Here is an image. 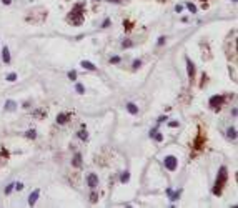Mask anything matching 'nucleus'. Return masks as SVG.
Listing matches in <instances>:
<instances>
[{"label": "nucleus", "instance_id": "nucleus-1", "mask_svg": "<svg viewBox=\"0 0 238 208\" xmlns=\"http://www.w3.org/2000/svg\"><path fill=\"white\" fill-rule=\"evenodd\" d=\"M83 12H85V3L83 2H78L75 3V7L72 9L70 15L67 17L68 22H72V25H82L83 22Z\"/></svg>", "mask_w": 238, "mask_h": 208}, {"label": "nucleus", "instance_id": "nucleus-2", "mask_svg": "<svg viewBox=\"0 0 238 208\" xmlns=\"http://www.w3.org/2000/svg\"><path fill=\"white\" fill-rule=\"evenodd\" d=\"M227 180H228V168L223 165V167H220L218 170V175H217V181H215V187H213V195H220L221 193V190L225 187V183H227Z\"/></svg>", "mask_w": 238, "mask_h": 208}, {"label": "nucleus", "instance_id": "nucleus-3", "mask_svg": "<svg viewBox=\"0 0 238 208\" xmlns=\"http://www.w3.org/2000/svg\"><path fill=\"white\" fill-rule=\"evenodd\" d=\"M163 165H165V168H167L168 171H175L177 170V167H178V158L173 157V155H168V157H165Z\"/></svg>", "mask_w": 238, "mask_h": 208}, {"label": "nucleus", "instance_id": "nucleus-4", "mask_svg": "<svg viewBox=\"0 0 238 208\" xmlns=\"http://www.w3.org/2000/svg\"><path fill=\"white\" fill-rule=\"evenodd\" d=\"M223 102H225V97H223V95H213V97L210 98L208 105L213 108V110H220L221 105H223Z\"/></svg>", "mask_w": 238, "mask_h": 208}, {"label": "nucleus", "instance_id": "nucleus-5", "mask_svg": "<svg viewBox=\"0 0 238 208\" xmlns=\"http://www.w3.org/2000/svg\"><path fill=\"white\" fill-rule=\"evenodd\" d=\"M187 72H188L190 82H193V78H195V63L191 62L190 58H187Z\"/></svg>", "mask_w": 238, "mask_h": 208}, {"label": "nucleus", "instance_id": "nucleus-6", "mask_svg": "<svg viewBox=\"0 0 238 208\" xmlns=\"http://www.w3.org/2000/svg\"><path fill=\"white\" fill-rule=\"evenodd\" d=\"M87 183H88L90 188H97V187H98V177H97L95 173H90V175L87 177Z\"/></svg>", "mask_w": 238, "mask_h": 208}, {"label": "nucleus", "instance_id": "nucleus-7", "mask_svg": "<svg viewBox=\"0 0 238 208\" xmlns=\"http://www.w3.org/2000/svg\"><path fill=\"white\" fill-rule=\"evenodd\" d=\"M205 142H207V137H205V133L203 132H200V135H198V138L195 140V148L197 150H200V148H203V145H205Z\"/></svg>", "mask_w": 238, "mask_h": 208}, {"label": "nucleus", "instance_id": "nucleus-8", "mask_svg": "<svg viewBox=\"0 0 238 208\" xmlns=\"http://www.w3.org/2000/svg\"><path fill=\"white\" fill-rule=\"evenodd\" d=\"M38 197H40V190H33V191L30 193V197H29V205H30V207H33V205H35V201H37Z\"/></svg>", "mask_w": 238, "mask_h": 208}, {"label": "nucleus", "instance_id": "nucleus-9", "mask_svg": "<svg viewBox=\"0 0 238 208\" xmlns=\"http://www.w3.org/2000/svg\"><path fill=\"white\" fill-rule=\"evenodd\" d=\"M180 193H181V190L171 191V188H167V195H168V198H170L171 201H175V200H178V198H180Z\"/></svg>", "mask_w": 238, "mask_h": 208}, {"label": "nucleus", "instance_id": "nucleus-10", "mask_svg": "<svg viewBox=\"0 0 238 208\" xmlns=\"http://www.w3.org/2000/svg\"><path fill=\"white\" fill-rule=\"evenodd\" d=\"M68 118H70V115L68 113H58L57 115V123L58 125H63V123L68 122Z\"/></svg>", "mask_w": 238, "mask_h": 208}, {"label": "nucleus", "instance_id": "nucleus-11", "mask_svg": "<svg viewBox=\"0 0 238 208\" xmlns=\"http://www.w3.org/2000/svg\"><path fill=\"white\" fill-rule=\"evenodd\" d=\"M80 65L83 67V68H87V70H90V72H95L97 70V65H93L92 62H88V60H82V63Z\"/></svg>", "mask_w": 238, "mask_h": 208}, {"label": "nucleus", "instance_id": "nucleus-12", "mask_svg": "<svg viewBox=\"0 0 238 208\" xmlns=\"http://www.w3.org/2000/svg\"><path fill=\"white\" fill-rule=\"evenodd\" d=\"M2 58H3L5 65H9L10 63V50L7 47H3V50H2Z\"/></svg>", "mask_w": 238, "mask_h": 208}, {"label": "nucleus", "instance_id": "nucleus-13", "mask_svg": "<svg viewBox=\"0 0 238 208\" xmlns=\"http://www.w3.org/2000/svg\"><path fill=\"white\" fill-rule=\"evenodd\" d=\"M72 165H73L75 168H80V167H82V155H80V153H75V157H73V160H72Z\"/></svg>", "mask_w": 238, "mask_h": 208}, {"label": "nucleus", "instance_id": "nucleus-14", "mask_svg": "<svg viewBox=\"0 0 238 208\" xmlns=\"http://www.w3.org/2000/svg\"><path fill=\"white\" fill-rule=\"evenodd\" d=\"M127 110H128V112H130L132 115H137V113H138V107H137L133 102H128V103H127Z\"/></svg>", "mask_w": 238, "mask_h": 208}, {"label": "nucleus", "instance_id": "nucleus-15", "mask_svg": "<svg viewBox=\"0 0 238 208\" xmlns=\"http://www.w3.org/2000/svg\"><path fill=\"white\" fill-rule=\"evenodd\" d=\"M15 108H17V103H15L13 100H7V102H5V110L12 112V110H15Z\"/></svg>", "mask_w": 238, "mask_h": 208}, {"label": "nucleus", "instance_id": "nucleus-16", "mask_svg": "<svg viewBox=\"0 0 238 208\" xmlns=\"http://www.w3.org/2000/svg\"><path fill=\"white\" fill-rule=\"evenodd\" d=\"M77 135H78V138H80V140H83V142H87V140H88V133H87L85 128H82V130L77 133Z\"/></svg>", "mask_w": 238, "mask_h": 208}, {"label": "nucleus", "instance_id": "nucleus-17", "mask_svg": "<svg viewBox=\"0 0 238 208\" xmlns=\"http://www.w3.org/2000/svg\"><path fill=\"white\" fill-rule=\"evenodd\" d=\"M227 137H228L230 140H235V138H237V130H235V128H228V130H227Z\"/></svg>", "mask_w": 238, "mask_h": 208}, {"label": "nucleus", "instance_id": "nucleus-18", "mask_svg": "<svg viewBox=\"0 0 238 208\" xmlns=\"http://www.w3.org/2000/svg\"><path fill=\"white\" fill-rule=\"evenodd\" d=\"M128 180H130V171H123V173L120 175V181H122V183H127Z\"/></svg>", "mask_w": 238, "mask_h": 208}, {"label": "nucleus", "instance_id": "nucleus-19", "mask_svg": "<svg viewBox=\"0 0 238 208\" xmlns=\"http://www.w3.org/2000/svg\"><path fill=\"white\" fill-rule=\"evenodd\" d=\"M150 137H153L157 142H162V140H163V135H162V133H158V130H155V132H153Z\"/></svg>", "mask_w": 238, "mask_h": 208}, {"label": "nucleus", "instance_id": "nucleus-20", "mask_svg": "<svg viewBox=\"0 0 238 208\" xmlns=\"http://www.w3.org/2000/svg\"><path fill=\"white\" fill-rule=\"evenodd\" d=\"M123 27H125V30H127V32H130V30L133 29V22H130V20H125V22H123Z\"/></svg>", "mask_w": 238, "mask_h": 208}, {"label": "nucleus", "instance_id": "nucleus-21", "mask_svg": "<svg viewBox=\"0 0 238 208\" xmlns=\"http://www.w3.org/2000/svg\"><path fill=\"white\" fill-rule=\"evenodd\" d=\"M75 90H77V93H80V95L85 93V87L82 85V83H77V85H75Z\"/></svg>", "mask_w": 238, "mask_h": 208}, {"label": "nucleus", "instance_id": "nucleus-22", "mask_svg": "<svg viewBox=\"0 0 238 208\" xmlns=\"http://www.w3.org/2000/svg\"><path fill=\"white\" fill-rule=\"evenodd\" d=\"M25 137H27V138H32V140H33V138L37 137V132H35V130H27V132H25Z\"/></svg>", "mask_w": 238, "mask_h": 208}, {"label": "nucleus", "instance_id": "nucleus-23", "mask_svg": "<svg viewBox=\"0 0 238 208\" xmlns=\"http://www.w3.org/2000/svg\"><path fill=\"white\" fill-rule=\"evenodd\" d=\"M187 9L190 10L191 13H197V5H195V3H191V2H188V3H187Z\"/></svg>", "mask_w": 238, "mask_h": 208}, {"label": "nucleus", "instance_id": "nucleus-24", "mask_svg": "<svg viewBox=\"0 0 238 208\" xmlns=\"http://www.w3.org/2000/svg\"><path fill=\"white\" fill-rule=\"evenodd\" d=\"M132 45H133V42H132V40H123V42H122V47H123V48H130Z\"/></svg>", "mask_w": 238, "mask_h": 208}, {"label": "nucleus", "instance_id": "nucleus-25", "mask_svg": "<svg viewBox=\"0 0 238 208\" xmlns=\"http://www.w3.org/2000/svg\"><path fill=\"white\" fill-rule=\"evenodd\" d=\"M7 80H9V82H15V80H17V73H13V72L9 73V75H7Z\"/></svg>", "mask_w": 238, "mask_h": 208}, {"label": "nucleus", "instance_id": "nucleus-26", "mask_svg": "<svg viewBox=\"0 0 238 208\" xmlns=\"http://www.w3.org/2000/svg\"><path fill=\"white\" fill-rule=\"evenodd\" d=\"M68 78H70V80H77V72L75 70H70V72H68Z\"/></svg>", "mask_w": 238, "mask_h": 208}, {"label": "nucleus", "instance_id": "nucleus-27", "mask_svg": "<svg viewBox=\"0 0 238 208\" xmlns=\"http://www.w3.org/2000/svg\"><path fill=\"white\" fill-rule=\"evenodd\" d=\"M97 200H98V195H97L95 191H92V195H90V201H92V203H97Z\"/></svg>", "mask_w": 238, "mask_h": 208}, {"label": "nucleus", "instance_id": "nucleus-28", "mask_svg": "<svg viewBox=\"0 0 238 208\" xmlns=\"http://www.w3.org/2000/svg\"><path fill=\"white\" fill-rule=\"evenodd\" d=\"M165 42H167V38H165V37H158V42H157V45H158V47H162Z\"/></svg>", "mask_w": 238, "mask_h": 208}, {"label": "nucleus", "instance_id": "nucleus-29", "mask_svg": "<svg viewBox=\"0 0 238 208\" xmlns=\"http://www.w3.org/2000/svg\"><path fill=\"white\" fill-rule=\"evenodd\" d=\"M120 60H122V58L115 55V57H112V58H110V63H120Z\"/></svg>", "mask_w": 238, "mask_h": 208}, {"label": "nucleus", "instance_id": "nucleus-30", "mask_svg": "<svg viewBox=\"0 0 238 208\" xmlns=\"http://www.w3.org/2000/svg\"><path fill=\"white\" fill-rule=\"evenodd\" d=\"M110 23H112V22H110V19H105L103 23H102V27H103V29H107V27H110Z\"/></svg>", "mask_w": 238, "mask_h": 208}, {"label": "nucleus", "instance_id": "nucleus-31", "mask_svg": "<svg viewBox=\"0 0 238 208\" xmlns=\"http://www.w3.org/2000/svg\"><path fill=\"white\" fill-rule=\"evenodd\" d=\"M13 187H15V183H10V185H7V188H5V193H10V191L13 190Z\"/></svg>", "mask_w": 238, "mask_h": 208}, {"label": "nucleus", "instance_id": "nucleus-32", "mask_svg": "<svg viewBox=\"0 0 238 208\" xmlns=\"http://www.w3.org/2000/svg\"><path fill=\"white\" fill-rule=\"evenodd\" d=\"M140 65H142V60H135V62H133V68H135V70H137Z\"/></svg>", "mask_w": 238, "mask_h": 208}, {"label": "nucleus", "instance_id": "nucleus-33", "mask_svg": "<svg viewBox=\"0 0 238 208\" xmlns=\"http://www.w3.org/2000/svg\"><path fill=\"white\" fill-rule=\"evenodd\" d=\"M168 127H170V128H175V127H178V122H170Z\"/></svg>", "mask_w": 238, "mask_h": 208}, {"label": "nucleus", "instance_id": "nucleus-34", "mask_svg": "<svg viewBox=\"0 0 238 208\" xmlns=\"http://www.w3.org/2000/svg\"><path fill=\"white\" fill-rule=\"evenodd\" d=\"M181 10H183V5H177V7H175V12H178V13H180Z\"/></svg>", "mask_w": 238, "mask_h": 208}, {"label": "nucleus", "instance_id": "nucleus-35", "mask_svg": "<svg viewBox=\"0 0 238 208\" xmlns=\"http://www.w3.org/2000/svg\"><path fill=\"white\" fill-rule=\"evenodd\" d=\"M13 188H17V190H22V188H23V185H22V183H15V187H13Z\"/></svg>", "mask_w": 238, "mask_h": 208}, {"label": "nucleus", "instance_id": "nucleus-36", "mask_svg": "<svg viewBox=\"0 0 238 208\" xmlns=\"http://www.w3.org/2000/svg\"><path fill=\"white\" fill-rule=\"evenodd\" d=\"M108 2H110V3H122L123 0H108Z\"/></svg>", "mask_w": 238, "mask_h": 208}, {"label": "nucleus", "instance_id": "nucleus-37", "mask_svg": "<svg viewBox=\"0 0 238 208\" xmlns=\"http://www.w3.org/2000/svg\"><path fill=\"white\" fill-rule=\"evenodd\" d=\"M2 3H5V5H10V3H12V0H2Z\"/></svg>", "mask_w": 238, "mask_h": 208}, {"label": "nucleus", "instance_id": "nucleus-38", "mask_svg": "<svg viewBox=\"0 0 238 208\" xmlns=\"http://www.w3.org/2000/svg\"><path fill=\"white\" fill-rule=\"evenodd\" d=\"M165 120H167V117H160V118H158V123H162V122H165Z\"/></svg>", "mask_w": 238, "mask_h": 208}, {"label": "nucleus", "instance_id": "nucleus-39", "mask_svg": "<svg viewBox=\"0 0 238 208\" xmlns=\"http://www.w3.org/2000/svg\"><path fill=\"white\" fill-rule=\"evenodd\" d=\"M231 2H237V0H231Z\"/></svg>", "mask_w": 238, "mask_h": 208}, {"label": "nucleus", "instance_id": "nucleus-40", "mask_svg": "<svg viewBox=\"0 0 238 208\" xmlns=\"http://www.w3.org/2000/svg\"><path fill=\"white\" fill-rule=\"evenodd\" d=\"M160 2H165V0H160Z\"/></svg>", "mask_w": 238, "mask_h": 208}]
</instances>
